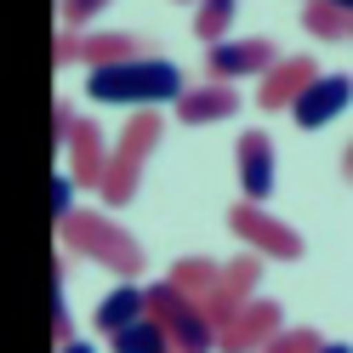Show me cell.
Returning <instances> with one entry per match:
<instances>
[{
    "mask_svg": "<svg viewBox=\"0 0 353 353\" xmlns=\"http://www.w3.org/2000/svg\"><path fill=\"white\" fill-rule=\"evenodd\" d=\"M85 92L92 103H125V108H154V103H176L188 92L183 69L165 57H120V63H103V69H85Z\"/></svg>",
    "mask_w": 353,
    "mask_h": 353,
    "instance_id": "cell-1",
    "label": "cell"
},
{
    "mask_svg": "<svg viewBox=\"0 0 353 353\" xmlns=\"http://www.w3.org/2000/svg\"><path fill=\"white\" fill-rule=\"evenodd\" d=\"M57 228H63V245H69V251L103 262V268H114L120 279H137L143 274V245L120 223H108V216H97V211H74L69 223H57Z\"/></svg>",
    "mask_w": 353,
    "mask_h": 353,
    "instance_id": "cell-2",
    "label": "cell"
},
{
    "mask_svg": "<svg viewBox=\"0 0 353 353\" xmlns=\"http://www.w3.org/2000/svg\"><path fill=\"white\" fill-rule=\"evenodd\" d=\"M148 314L165 325V336H171L176 353H211L216 342H223V330L211 325V314H205L194 296H183L171 279H160V285L148 291Z\"/></svg>",
    "mask_w": 353,
    "mask_h": 353,
    "instance_id": "cell-3",
    "label": "cell"
},
{
    "mask_svg": "<svg viewBox=\"0 0 353 353\" xmlns=\"http://www.w3.org/2000/svg\"><path fill=\"white\" fill-rule=\"evenodd\" d=\"M228 223H234V234L245 239V251H262V256H274V262H296L307 245H302V234L291 228V223H279V216H268L256 200H239L234 211H228Z\"/></svg>",
    "mask_w": 353,
    "mask_h": 353,
    "instance_id": "cell-4",
    "label": "cell"
},
{
    "mask_svg": "<svg viewBox=\"0 0 353 353\" xmlns=\"http://www.w3.org/2000/svg\"><path fill=\"white\" fill-rule=\"evenodd\" d=\"M205 63H211V80H245V74H268L279 52H274V40H216V46H205Z\"/></svg>",
    "mask_w": 353,
    "mask_h": 353,
    "instance_id": "cell-5",
    "label": "cell"
},
{
    "mask_svg": "<svg viewBox=\"0 0 353 353\" xmlns=\"http://www.w3.org/2000/svg\"><path fill=\"white\" fill-rule=\"evenodd\" d=\"M285 330V319H279V302H245L239 314L223 325V353H262L274 336Z\"/></svg>",
    "mask_w": 353,
    "mask_h": 353,
    "instance_id": "cell-6",
    "label": "cell"
},
{
    "mask_svg": "<svg viewBox=\"0 0 353 353\" xmlns=\"http://www.w3.org/2000/svg\"><path fill=\"white\" fill-rule=\"evenodd\" d=\"M234 165H239V188H245V200L262 205L274 194V137H268V131H239Z\"/></svg>",
    "mask_w": 353,
    "mask_h": 353,
    "instance_id": "cell-7",
    "label": "cell"
},
{
    "mask_svg": "<svg viewBox=\"0 0 353 353\" xmlns=\"http://www.w3.org/2000/svg\"><path fill=\"white\" fill-rule=\"evenodd\" d=\"M347 103H353V80H347V74H319V80L296 97L291 120H296L302 131H319V125H330V120H336Z\"/></svg>",
    "mask_w": 353,
    "mask_h": 353,
    "instance_id": "cell-8",
    "label": "cell"
},
{
    "mask_svg": "<svg viewBox=\"0 0 353 353\" xmlns=\"http://www.w3.org/2000/svg\"><path fill=\"white\" fill-rule=\"evenodd\" d=\"M314 80H319V63H314V57H279L274 69L262 74L256 103L268 108V114H279V108H296V97H302Z\"/></svg>",
    "mask_w": 353,
    "mask_h": 353,
    "instance_id": "cell-9",
    "label": "cell"
},
{
    "mask_svg": "<svg viewBox=\"0 0 353 353\" xmlns=\"http://www.w3.org/2000/svg\"><path fill=\"white\" fill-rule=\"evenodd\" d=\"M63 148H69V176H74V183H103L108 154H114V148H108V137H103L97 125L74 120V131H69V143H63Z\"/></svg>",
    "mask_w": 353,
    "mask_h": 353,
    "instance_id": "cell-10",
    "label": "cell"
},
{
    "mask_svg": "<svg viewBox=\"0 0 353 353\" xmlns=\"http://www.w3.org/2000/svg\"><path fill=\"white\" fill-rule=\"evenodd\" d=\"M234 108H239L234 85H223V80L216 85H188V92L176 97V120L183 125H211V120H228Z\"/></svg>",
    "mask_w": 353,
    "mask_h": 353,
    "instance_id": "cell-11",
    "label": "cell"
},
{
    "mask_svg": "<svg viewBox=\"0 0 353 353\" xmlns=\"http://www.w3.org/2000/svg\"><path fill=\"white\" fill-rule=\"evenodd\" d=\"M137 319H148V291L137 279L114 285V291L97 302V330H103V336H120V330H131Z\"/></svg>",
    "mask_w": 353,
    "mask_h": 353,
    "instance_id": "cell-12",
    "label": "cell"
},
{
    "mask_svg": "<svg viewBox=\"0 0 353 353\" xmlns=\"http://www.w3.org/2000/svg\"><path fill=\"white\" fill-rule=\"evenodd\" d=\"M160 114H154V108H137V114L125 120V131H120V143H114V154L120 160H131V165H143L154 148H160Z\"/></svg>",
    "mask_w": 353,
    "mask_h": 353,
    "instance_id": "cell-13",
    "label": "cell"
},
{
    "mask_svg": "<svg viewBox=\"0 0 353 353\" xmlns=\"http://www.w3.org/2000/svg\"><path fill=\"white\" fill-rule=\"evenodd\" d=\"M171 285H176L183 296H194V302L205 307L216 291H223V268H216V262H205V256H183V262L171 268Z\"/></svg>",
    "mask_w": 353,
    "mask_h": 353,
    "instance_id": "cell-14",
    "label": "cell"
},
{
    "mask_svg": "<svg viewBox=\"0 0 353 353\" xmlns=\"http://www.w3.org/2000/svg\"><path fill=\"white\" fill-rule=\"evenodd\" d=\"M137 57V34H80V63L85 69H103V63Z\"/></svg>",
    "mask_w": 353,
    "mask_h": 353,
    "instance_id": "cell-15",
    "label": "cell"
},
{
    "mask_svg": "<svg viewBox=\"0 0 353 353\" xmlns=\"http://www.w3.org/2000/svg\"><path fill=\"white\" fill-rule=\"evenodd\" d=\"M108 342H114V353H176L171 347V336H165V325L160 319H137V325H131V330H120V336H108Z\"/></svg>",
    "mask_w": 353,
    "mask_h": 353,
    "instance_id": "cell-16",
    "label": "cell"
},
{
    "mask_svg": "<svg viewBox=\"0 0 353 353\" xmlns=\"http://www.w3.org/2000/svg\"><path fill=\"white\" fill-rule=\"evenodd\" d=\"M137 171L143 165H131V160H120V154H108V171H103V200L108 205H131V200H137Z\"/></svg>",
    "mask_w": 353,
    "mask_h": 353,
    "instance_id": "cell-17",
    "label": "cell"
},
{
    "mask_svg": "<svg viewBox=\"0 0 353 353\" xmlns=\"http://www.w3.org/2000/svg\"><path fill=\"white\" fill-rule=\"evenodd\" d=\"M234 6H239V0H200V12H194V34H200L205 46H216V40H228Z\"/></svg>",
    "mask_w": 353,
    "mask_h": 353,
    "instance_id": "cell-18",
    "label": "cell"
},
{
    "mask_svg": "<svg viewBox=\"0 0 353 353\" xmlns=\"http://www.w3.org/2000/svg\"><path fill=\"white\" fill-rule=\"evenodd\" d=\"M302 23H307V34H325V40H336V34H353V12L330 6V0H307Z\"/></svg>",
    "mask_w": 353,
    "mask_h": 353,
    "instance_id": "cell-19",
    "label": "cell"
},
{
    "mask_svg": "<svg viewBox=\"0 0 353 353\" xmlns=\"http://www.w3.org/2000/svg\"><path fill=\"white\" fill-rule=\"evenodd\" d=\"M256 279H262V251H245V256H234L228 268H223V285H228L234 296H245V302L256 291Z\"/></svg>",
    "mask_w": 353,
    "mask_h": 353,
    "instance_id": "cell-20",
    "label": "cell"
},
{
    "mask_svg": "<svg viewBox=\"0 0 353 353\" xmlns=\"http://www.w3.org/2000/svg\"><path fill=\"white\" fill-rule=\"evenodd\" d=\"M319 347H325V336H319V330L296 325V330H279V336L262 347V353H319Z\"/></svg>",
    "mask_w": 353,
    "mask_h": 353,
    "instance_id": "cell-21",
    "label": "cell"
},
{
    "mask_svg": "<svg viewBox=\"0 0 353 353\" xmlns=\"http://www.w3.org/2000/svg\"><path fill=\"white\" fill-rule=\"evenodd\" d=\"M52 216H57V223H69V216H74V176L69 171L52 176Z\"/></svg>",
    "mask_w": 353,
    "mask_h": 353,
    "instance_id": "cell-22",
    "label": "cell"
},
{
    "mask_svg": "<svg viewBox=\"0 0 353 353\" xmlns=\"http://www.w3.org/2000/svg\"><path fill=\"white\" fill-rule=\"evenodd\" d=\"M108 0H63V23H85V17H97Z\"/></svg>",
    "mask_w": 353,
    "mask_h": 353,
    "instance_id": "cell-23",
    "label": "cell"
},
{
    "mask_svg": "<svg viewBox=\"0 0 353 353\" xmlns=\"http://www.w3.org/2000/svg\"><path fill=\"white\" fill-rule=\"evenodd\" d=\"M52 57H57V69H63V63H80V34H57Z\"/></svg>",
    "mask_w": 353,
    "mask_h": 353,
    "instance_id": "cell-24",
    "label": "cell"
},
{
    "mask_svg": "<svg viewBox=\"0 0 353 353\" xmlns=\"http://www.w3.org/2000/svg\"><path fill=\"white\" fill-rule=\"evenodd\" d=\"M57 353H92L85 342H57Z\"/></svg>",
    "mask_w": 353,
    "mask_h": 353,
    "instance_id": "cell-25",
    "label": "cell"
},
{
    "mask_svg": "<svg viewBox=\"0 0 353 353\" xmlns=\"http://www.w3.org/2000/svg\"><path fill=\"white\" fill-rule=\"evenodd\" d=\"M342 171H347V183H353V143H347V154H342Z\"/></svg>",
    "mask_w": 353,
    "mask_h": 353,
    "instance_id": "cell-26",
    "label": "cell"
},
{
    "mask_svg": "<svg viewBox=\"0 0 353 353\" xmlns=\"http://www.w3.org/2000/svg\"><path fill=\"white\" fill-rule=\"evenodd\" d=\"M319 353H353V347H347V342H325Z\"/></svg>",
    "mask_w": 353,
    "mask_h": 353,
    "instance_id": "cell-27",
    "label": "cell"
},
{
    "mask_svg": "<svg viewBox=\"0 0 353 353\" xmlns=\"http://www.w3.org/2000/svg\"><path fill=\"white\" fill-rule=\"evenodd\" d=\"M330 6H342V12H353V0H330Z\"/></svg>",
    "mask_w": 353,
    "mask_h": 353,
    "instance_id": "cell-28",
    "label": "cell"
}]
</instances>
